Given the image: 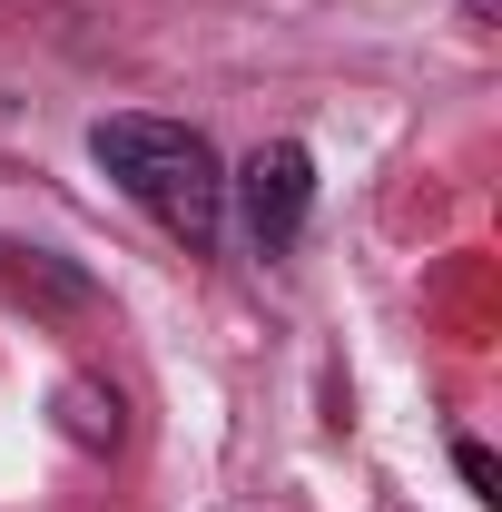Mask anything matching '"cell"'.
Masks as SVG:
<instances>
[{
	"instance_id": "cell-1",
	"label": "cell",
	"mask_w": 502,
	"mask_h": 512,
	"mask_svg": "<svg viewBox=\"0 0 502 512\" xmlns=\"http://www.w3.org/2000/svg\"><path fill=\"white\" fill-rule=\"evenodd\" d=\"M89 158L109 168V188L128 207H148L188 256L217 247V227H227V168H217V148L188 119H99L89 128Z\"/></svg>"
},
{
	"instance_id": "cell-2",
	"label": "cell",
	"mask_w": 502,
	"mask_h": 512,
	"mask_svg": "<svg viewBox=\"0 0 502 512\" xmlns=\"http://www.w3.org/2000/svg\"><path fill=\"white\" fill-rule=\"evenodd\" d=\"M227 197H237V217H247V247L286 256L296 237H306V207H315V158L296 148V138H276V148H256L247 168L227 178Z\"/></svg>"
},
{
	"instance_id": "cell-3",
	"label": "cell",
	"mask_w": 502,
	"mask_h": 512,
	"mask_svg": "<svg viewBox=\"0 0 502 512\" xmlns=\"http://www.w3.org/2000/svg\"><path fill=\"white\" fill-rule=\"evenodd\" d=\"M60 424H69V444L109 453V444H119V394H99V384H60Z\"/></svg>"
},
{
	"instance_id": "cell-4",
	"label": "cell",
	"mask_w": 502,
	"mask_h": 512,
	"mask_svg": "<svg viewBox=\"0 0 502 512\" xmlns=\"http://www.w3.org/2000/svg\"><path fill=\"white\" fill-rule=\"evenodd\" d=\"M453 473H463L483 503H502V463H493V444H473V434H463V444H453Z\"/></svg>"
},
{
	"instance_id": "cell-5",
	"label": "cell",
	"mask_w": 502,
	"mask_h": 512,
	"mask_svg": "<svg viewBox=\"0 0 502 512\" xmlns=\"http://www.w3.org/2000/svg\"><path fill=\"white\" fill-rule=\"evenodd\" d=\"M463 30H493V0H463Z\"/></svg>"
}]
</instances>
